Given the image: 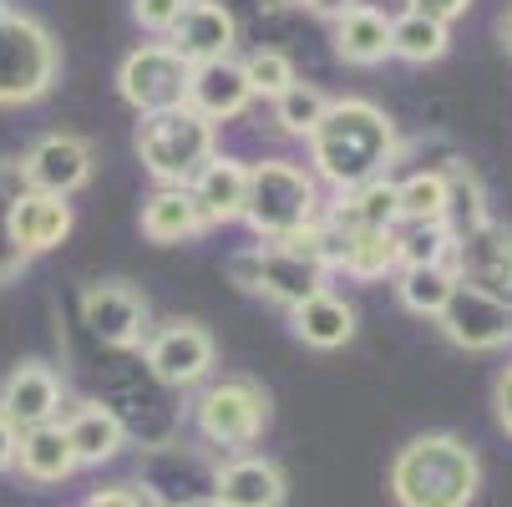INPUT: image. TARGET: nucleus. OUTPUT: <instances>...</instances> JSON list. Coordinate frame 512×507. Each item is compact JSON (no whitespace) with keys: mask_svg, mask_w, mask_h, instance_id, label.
Here are the masks:
<instances>
[{"mask_svg":"<svg viewBox=\"0 0 512 507\" xmlns=\"http://www.w3.org/2000/svg\"><path fill=\"white\" fill-rule=\"evenodd\" d=\"M274 6H305V0H274Z\"/></svg>","mask_w":512,"mask_h":507,"instance_id":"nucleus-43","label":"nucleus"},{"mask_svg":"<svg viewBox=\"0 0 512 507\" xmlns=\"http://www.w3.org/2000/svg\"><path fill=\"white\" fill-rule=\"evenodd\" d=\"M183 6H193V0H183Z\"/></svg>","mask_w":512,"mask_h":507,"instance_id":"nucleus-44","label":"nucleus"},{"mask_svg":"<svg viewBox=\"0 0 512 507\" xmlns=\"http://www.w3.org/2000/svg\"><path fill=\"white\" fill-rule=\"evenodd\" d=\"M178 507H218L213 497H193V502H178Z\"/></svg>","mask_w":512,"mask_h":507,"instance_id":"nucleus-42","label":"nucleus"},{"mask_svg":"<svg viewBox=\"0 0 512 507\" xmlns=\"http://www.w3.org/2000/svg\"><path fill=\"white\" fill-rule=\"evenodd\" d=\"M132 148L158 188H188L203 173V163L218 153V127L188 107H173V112L137 117Z\"/></svg>","mask_w":512,"mask_h":507,"instance_id":"nucleus-4","label":"nucleus"},{"mask_svg":"<svg viewBox=\"0 0 512 507\" xmlns=\"http://www.w3.org/2000/svg\"><path fill=\"white\" fill-rule=\"evenodd\" d=\"M178 16H183V0H132V21H137L142 31L168 36Z\"/></svg>","mask_w":512,"mask_h":507,"instance_id":"nucleus-35","label":"nucleus"},{"mask_svg":"<svg viewBox=\"0 0 512 507\" xmlns=\"http://www.w3.org/2000/svg\"><path fill=\"white\" fill-rule=\"evenodd\" d=\"M193 426L208 447L244 452L269 426V391L254 376H208L193 396Z\"/></svg>","mask_w":512,"mask_h":507,"instance_id":"nucleus-7","label":"nucleus"},{"mask_svg":"<svg viewBox=\"0 0 512 507\" xmlns=\"http://www.w3.org/2000/svg\"><path fill=\"white\" fill-rule=\"evenodd\" d=\"M289 330H295V340L310 345V350H340V345L355 340V310L325 289V295L305 300L300 310H289Z\"/></svg>","mask_w":512,"mask_h":507,"instance_id":"nucleus-23","label":"nucleus"},{"mask_svg":"<svg viewBox=\"0 0 512 507\" xmlns=\"http://www.w3.org/2000/svg\"><path fill=\"white\" fill-rule=\"evenodd\" d=\"M61 401H66V381L56 376V366L46 360H21V366L0 381V416L16 431H36L61 421Z\"/></svg>","mask_w":512,"mask_h":507,"instance_id":"nucleus-15","label":"nucleus"},{"mask_svg":"<svg viewBox=\"0 0 512 507\" xmlns=\"http://www.w3.org/2000/svg\"><path fill=\"white\" fill-rule=\"evenodd\" d=\"M16 163H21V173H26V188L56 193V198H71L77 188H87L92 173H97L92 142L77 137V132H46V137H36Z\"/></svg>","mask_w":512,"mask_h":507,"instance_id":"nucleus-12","label":"nucleus"},{"mask_svg":"<svg viewBox=\"0 0 512 507\" xmlns=\"http://www.w3.org/2000/svg\"><path fill=\"white\" fill-rule=\"evenodd\" d=\"M203 229L208 224H203V213H198L188 188H158L142 203V239H153V244H188Z\"/></svg>","mask_w":512,"mask_h":507,"instance_id":"nucleus-24","label":"nucleus"},{"mask_svg":"<svg viewBox=\"0 0 512 507\" xmlns=\"http://www.w3.org/2000/svg\"><path fill=\"white\" fill-rule=\"evenodd\" d=\"M497 36H502V51L512 56V6L502 11V21H497Z\"/></svg>","mask_w":512,"mask_h":507,"instance_id":"nucleus-41","label":"nucleus"},{"mask_svg":"<svg viewBox=\"0 0 512 507\" xmlns=\"http://www.w3.org/2000/svg\"><path fill=\"white\" fill-rule=\"evenodd\" d=\"M492 406H497V421H502V431L512 437V366L497 376V386H492Z\"/></svg>","mask_w":512,"mask_h":507,"instance_id":"nucleus-38","label":"nucleus"},{"mask_svg":"<svg viewBox=\"0 0 512 507\" xmlns=\"http://www.w3.org/2000/svg\"><path fill=\"white\" fill-rule=\"evenodd\" d=\"M16 452H21V431L0 416V472H11L16 467Z\"/></svg>","mask_w":512,"mask_h":507,"instance_id":"nucleus-40","label":"nucleus"},{"mask_svg":"<svg viewBox=\"0 0 512 507\" xmlns=\"http://www.w3.org/2000/svg\"><path fill=\"white\" fill-rule=\"evenodd\" d=\"M477 487H482V462L452 431L411 437L391 462L396 507H472Z\"/></svg>","mask_w":512,"mask_h":507,"instance_id":"nucleus-2","label":"nucleus"},{"mask_svg":"<svg viewBox=\"0 0 512 507\" xmlns=\"http://www.w3.org/2000/svg\"><path fill=\"white\" fill-rule=\"evenodd\" d=\"M71 224H77V213H71V198H56V193H36L26 188L16 213H11V234H16V249L26 259L36 254H51L56 244H66Z\"/></svg>","mask_w":512,"mask_h":507,"instance_id":"nucleus-20","label":"nucleus"},{"mask_svg":"<svg viewBox=\"0 0 512 507\" xmlns=\"http://www.w3.org/2000/svg\"><path fill=\"white\" fill-rule=\"evenodd\" d=\"M457 289V274L447 264H411V269H396V300L411 310V315H442L447 300Z\"/></svg>","mask_w":512,"mask_h":507,"instance_id":"nucleus-28","label":"nucleus"},{"mask_svg":"<svg viewBox=\"0 0 512 507\" xmlns=\"http://www.w3.org/2000/svg\"><path fill=\"white\" fill-rule=\"evenodd\" d=\"M452 224H396V254H401V269L411 264H447L452 259Z\"/></svg>","mask_w":512,"mask_h":507,"instance_id":"nucleus-32","label":"nucleus"},{"mask_svg":"<svg viewBox=\"0 0 512 507\" xmlns=\"http://www.w3.org/2000/svg\"><path fill=\"white\" fill-rule=\"evenodd\" d=\"M16 467L26 482L36 487H51V482H66L77 472V452H71L61 421L51 426H36V431H21V452H16Z\"/></svg>","mask_w":512,"mask_h":507,"instance_id":"nucleus-25","label":"nucleus"},{"mask_svg":"<svg viewBox=\"0 0 512 507\" xmlns=\"http://www.w3.org/2000/svg\"><path fill=\"white\" fill-rule=\"evenodd\" d=\"M234 41H239V21H234L229 6H218V0H193V6H183V16L168 31V46L188 66L234 56Z\"/></svg>","mask_w":512,"mask_h":507,"instance_id":"nucleus-17","label":"nucleus"},{"mask_svg":"<svg viewBox=\"0 0 512 507\" xmlns=\"http://www.w3.org/2000/svg\"><path fill=\"white\" fill-rule=\"evenodd\" d=\"M325 213L320 178L289 158H264L249 163V198H244V224L259 234V244H279L300 234Z\"/></svg>","mask_w":512,"mask_h":507,"instance_id":"nucleus-3","label":"nucleus"},{"mask_svg":"<svg viewBox=\"0 0 512 507\" xmlns=\"http://www.w3.org/2000/svg\"><path fill=\"white\" fill-rule=\"evenodd\" d=\"M396 208L401 224H447V173L442 168H416L396 183Z\"/></svg>","mask_w":512,"mask_h":507,"instance_id":"nucleus-27","label":"nucleus"},{"mask_svg":"<svg viewBox=\"0 0 512 507\" xmlns=\"http://www.w3.org/2000/svg\"><path fill=\"white\" fill-rule=\"evenodd\" d=\"M137 360L148 366V376L158 386L198 391L218 366V345L198 320H168V325H153V335H148V345H142Z\"/></svg>","mask_w":512,"mask_h":507,"instance_id":"nucleus-11","label":"nucleus"},{"mask_svg":"<svg viewBox=\"0 0 512 507\" xmlns=\"http://www.w3.org/2000/svg\"><path fill=\"white\" fill-rule=\"evenodd\" d=\"M61 77V46L31 11L0 6V107H31Z\"/></svg>","mask_w":512,"mask_h":507,"instance_id":"nucleus-5","label":"nucleus"},{"mask_svg":"<svg viewBox=\"0 0 512 507\" xmlns=\"http://www.w3.org/2000/svg\"><path fill=\"white\" fill-rule=\"evenodd\" d=\"M335 56L345 66H381L391 56V16L376 6H355L345 21H335Z\"/></svg>","mask_w":512,"mask_h":507,"instance_id":"nucleus-26","label":"nucleus"},{"mask_svg":"<svg viewBox=\"0 0 512 507\" xmlns=\"http://www.w3.org/2000/svg\"><path fill=\"white\" fill-rule=\"evenodd\" d=\"M330 269H345L350 279H386L401 269L396 254V229H355V234H330Z\"/></svg>","mask_w":512,"mask_h":507,"instance_id":"nucleus-22","label":"nucleus"},{"mask_svg":"<svg viewBox=\"0 0 512 507\" xmlns=\"http://www.w3.org/2000/svg\"><path fill=\"white\" fill-rule=\"evenodd\" d=\"M452 46V31L442 21H426V16H396L391 21V56L411 61V66H426V61H442Z\"/></svg>","mask_w":512,"mask_h":507,"instance_id":"nucleus-30","label":"nucleus"},{"mask_svg":"<svg viewBox=\"0 0 512 507\" xmlns=\"http://www.w3.org/2000/svg\"><path fill=\"white\" fill-rule=\"evenodd\" d=\"M249 102H254V92H249V77H244V66L234 61V56H224V61H203V66H193V77H188V112H198L203 122H234V117H244L249 112Z\"/></svg>","mask_w":512,"mask_h":507,"instance_id":"nucleus-18","label":"nucleus"},{"mask_svg":"<svg viewBox=\"0 0 512 507\" xmlns=\"http://www.w3.org/2000/svg\"><path fill=\"white\" fill-rule=\"evenodd\" d=\"M188 77H193V66L168 41H142L117 66V92L137 117H153V112H173L188 102Z\"/></svg>","mask_w":512,"mask_h":507,"instance_id":"nucleus-10","label":"nucleus"},{"mask_svg":"<svg viewBox=\"0 0 512 507\" xmlns=\"http://www.w3.org/2000/svg\"><path fill=\"white\" fill-rule=\"evenodd\" d=\"M203 224H239L244 219V198H249V163L229 158V153H213L203 163V173L188 183Z\"/></svg>","mask_w":512,"mask_h":507,"instance_id":"nucleus-19","label":"nucleus"},{"mask_svg":"<svg viewBox=\"0 0 512 507\" xmlns=\"http://www.w3.org/2000/svg\"><path fill=\"white\" fill-rule=\"evenodd\" d=\"M355 6H360V0H305V11L320 16V21H345Z\"/></svg>","mask_w":512,"mask_h":507,"instance_id":"nucleus-39","label":"nucleus"},{"mask_svg":"<svg viewBox=\"0 0 512 507\" xmlns=\"http://www.w3.org/2000/svg\"><path fill=\"white\" fill-rule=\"evenodd\" d=\"M239 66H244V77H249V92H254V97H269V102L284 97L289 87L300 82V77H295V61H289L279 46H254Z\"/></svg>","mask_w":512,"mask_h":507,"instance_id":"nucleus-34","label":"nucleus"},{"mask_svg":"<svg viewBox=\"0 0 512 507\" xmlns=\"http://www.w3.org/2000/svg\"><path fill=\"white\" fill-rule=\"evenodd\" d=\"M447 269L457 274V284L467 289H482V295L512 305V234L502 224H477L467 234H457L452 244V259Z\"/></svg>","mask_w":512,"mask_h":507,"instance_id":"nucleus-13","label":"nucleus"},{"mask_svg":"<svg viewBox=\"0 0 512 507\" xmlns=\"http://www.w3.org/2000/svg\"><path fill=\"white\" fill-rule=\"evenodd\" d=\"M208 497L218 507H284L289 482H284V467L279 462L244 452V457H229V462L213 467Z\"/></svg>","mask_w":512,"mask_h":507,"instance_id":"nucleus-16","label":"nucleus"},{"mask_svg":"<svg viewBox=\"0 0 512 507\" xmlns=\"http://www.w3.org/2000/svg\"><path fill=\"white\" fill-rule=\"evenodd\" d=\"M173 396H178V391L158 386L137 355L112 360L107 376H102V391H97V401H102V406L122 421L127 437H137V442H142V452L173 447L178 426H183V411L173 406Z\"/></svg>","mask_w":512,"mask_h":507,"instance_id":"nucleus-6","label":"nucleus"},{"mask_svg":"<svg viewBox=\"0 0 512 507\" xmlns=\"http://www.w3.org/2000/svg\"><path fill=\"white\" fill-rule=\"evenodd\" d=\"M406 11H411V16H426V21L452 26L457 16H467V11H472V0H406Z\"/></svg>","mask_w":512,"mask_h":507,"instance_id":"nucleus-36","label":"nucleus"},{"mask_svg":"<svg viewBox=\"0 0 512 507\" xmlns=\"http://www.w3.org/2000/svg\"><path fill=\"white\" fill-rule=\"evenodd\" d=\"M442 173H447V198H452V208H447V224H452V234H467V229L487 224V193H482L477 173H472L462 158H452Z\"/></svg>","mask_w":512,"mask_h":507,"instance_id":"nucleus-31","label":"nucleus"},{"mask_svg":"<svg viewBox=\"0 0 512 507\" xmlns=\"http://www.w3.org/2000/svg\"><path fill=\"white\" fill-rule=\"evenodd\" d=\"M0 6H6V0H0Z\"/></svg>","mask_w":512,"mask_h":507,"instance_id":"nucleus-45","label":"nucleus"},{"mask_svg":"<svg viewBox=\"0 0 512 507\" xmlns=\"http://www.w3.org/2000/svg\"><path fill=\"white\" fill-rule=\"evenodd\" d=\"M229 279L244 289V295H259L269 305H279L284 315L300 310L305 300L325 295L330 289V269L315 264V259H300V254H284L274 244H254V249H239L229 259Z\"/></svg>","mask_w":512,"mask_h":507,"instance_id":"nucleus-8","label":"nucleus"},{"mask_svg":"<svg viewBox=\"0 0 512 507\" xmlns=\"http://www.w3.org/2000/svg\"><path fill=\"white\" fill-rule=\"evenodd\" d=\"M87 507H137V487L132 482H117V487H97L87 497Z\"/></svg>","mask_w":512,"mask_h":507,"instance_id":"nucleus-37","label":"nucleus"},{"mask_svg":"<svg viewBox=\"0 0 512 507\" xmlns=\"http://www.w3.org/2000/svg\"><path fill=\"white\" fill-rule=\"evenodd\" d=\"M82 325L112 355H142L153 335V305L132 279H97L82 289Z\"/></svg>","mask_w":512,"mask_h":507,"instance_id":"nucleus-9","label":"nucleus"},{"mask_svg":"<svg viewBox=\"0 0 512 507\" xmlns=\"http://www.w3.org/2000/svg\"><path fill=\"white\" fill-rule=\"evenodd\" d=\"M436 325H442V335L462 350H502L512 345V305L482 295V289H467L457 284L447 310L436 315Z\"/></svg>","mask_w":512,"mask_h":507,"instance_id":"nucleus-14","label":"nucleus"},{"mask_svg":"<svg viewBox=\"0 0 512 507\" xmlns=\"http://www.w3.org/2000/svg\"><path fill=\"white\" fill-rule=\"evenodd\" d=\"M26 193V173L16 158H0V284H16L26 274V254L16 249V234H11V213Z\"/></svg>","mask_w":512,"mask_h":507,"instance_id":"nucleus-29","label":"nucleus"},{"mask_svg":"<svg viewBox=\"0 0 512 507\" xmlns=\"http://www.w3.org/2000/svg\"><path fill=\"white\" fill-rule=\"evenodd\" d=\"M305 142H310V173L320 183H330L335 193L376 183L396 163V122L365 97L330 102L320 127Z\"/></svg>","mask_w":512,"mask_h":507,"instance_id":"nucleus-1","label":"nucleus"},{"mask_svg":"<svg viewBox=\"0 0 512 507\" xmlns=\"http://www.w3.org/2000/svg\"><path fill=\"white\" fill-rule=\"evenodd\" d=\"M61 431H66L71 452H77V467H102V462H112V457L127 447L122 421H117L97 396H87V401L71 406V411L61 416Z\"/></svg>","mask_w":512,"mask_h":507,"instance_id":"nucleus-21","label":"nucleus"},{"mask_svg":"<svg viewBox=\"0 0 512 507\" xmlns=\"http://www.w3.org/2000/svg\"><path fill=\"white\" fill-rule=\"evenodd\" d=\"M325 107H330V97H325L315 82H295L284 97H274V122H279V132H289V137H310V132L320 127Z\"/></svg>","mask_w":512,"mask_h":507,"instance_id":"nucleus-33","label":"nucleus"}]
</instances>
